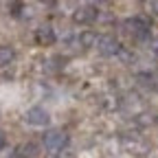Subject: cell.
<instances>
[{
  "instance_id": "cell-1",
  "label": "cell",
  "mask_w": 158,
  "mask_h": 158,
  "mask_svg": "<svg viewBox=\"0 0 158 158\" xmlns=\"http://www.w3.org/2000/svg\"><path fill=\"white\" fill-rule=\"evenodd\" d=\"M68 143V136L62 132V130H48L44 134V147L48 154H59Z\"/></svg>"
},
{
  "instance_id": "cell-2",
  "label": "cell",
  "mask_w": 158,
  "mask_h": 158,
  "mask_svg": "<svg viewBox=\"0 0 158 158\" xmlns=\"http://www.w3.org/2000/svg\"><path fill=\"white\" fill-rule=\"evenodd\" d=\"M121 143H123L125 152H130L134 156H145L149 152V143L145 141V138H141L138 134H125L121 138Z\"/></svg>"
},
{
  "instance_id": "cell-3",
  "label": "cell",
  "mask_w": 158,
  "mask_h": 158,
  "mask_svg": "<svg viewBox=\"0 0 158 158\" xmlns=\"http://www.w3.org/2000/svg\"><path fill=\"white\" fill-rule=\"evenodd\" d=\"M48 121H51V116H48V112L44 108L35 106V108L27 110V123H31L35 127H44V125H48Z\"/></svg>"
},
{
  "instance_id": "cell-4",
  "label": "cell",
  "mask_w": 158,
  "mask_h": 158,
  "mask_svg": "<svg viewBox=\"0 0 158 158\" xmlns=\"http://www.w3.org/2000/svg\"><path fill=\"white\" fill-rule=\"evenodd\" d=\"M97 9L92 7V5H84V7H77L75 9V13H73V20L77 24H90V22H94L97 20Z\"/></svg>"
},
{
  "instance_id": "cell-5",
  "label": "cell",
  "mask_w": 158,
  "mask_h": 158,
  "mask_svg": "<svg viewBox=\"0 0 158 158\" xmlns=\"http://www.w3.org/2000/svg\"><path fill=\"white\" fill-rule=\"evenodd\" d=\"M97 48L101 51V55H118V51H121V44L116 42L114 35H101L97 42Z\"/></svg>"
},
{
  "instance_id": "cell-6",
  "label": "cell",
  "mask_w": 158,
  "mask_h": 158,
  "mask_svg": "<svg viewBox=\"0 0 158 158\" xmlns=\"http://www.w3.org/2000/svg\"><path fill=\"white\" fill-rule=\"evenodd\" d=\"M125 29H127L132 35H136L138 40H141V37L147 35L149 22H147V20H143V18H132V20H127V22H125Z\"/></svg>"
},
{
  "instance_id": "cell-7",
  "label": "cell",
  "mask_w": 158,
  "mask_h": 158,
  "mask_svg": "<svg viewBox=\"0 0 158 158\" xmlns=\"http://www.w3.org/2000/svg\"><path fill=\"white\" fill-rule=\"evenodd\" d=\"M35 40H37V44H42V46H48L55 42V33L51 27H42V29H37L35 31Z\"/></svg>"
},
{
  "instance_id": "cell-8",
  "label": "cell",
  "mask_w": 158,
  "mask_h": 158,
  "mask_svg": "<svg viewBox=\"0 0 158 158\" xmlns=\"http://www.w3.org/2000/svg\"><path fill=\"white\" fill-rule=\"evenodd\" d=\"M97 42H99V35L94 31H84L79 35V44L84 48H92V46H97Z\"/></svg>"
},
{
  "instance_id": "cell-9",
  "label": "cell",
  "mask_w": 158,
  "mask_h": 158,
  "mask_svg": "<svg viewBox=\"0 0 158 158\" xmlns=\"http://www.w3.org/2000/svg\"><path fill=\"white\" fill-rule=\"evenodd\" d=\"M156 123V116L152 114V112H138L136 114V125L138 127H149V125H154Z\"/></svg>"
},
{
  "instance_id": "cell-10",
  "label": "cell",
  "mask_w": 158,
  "mask_h": 158,
  "mask_svg": "<svg viewBox=\"0 0 158 158\" xmlns=\"http://www.w3.org/2000/svg\"><path fill=\"white\" fill-rule=\"evenodd\" d=\"M13 57H15V53H13L11 46H0V68H2V66H9V64L13 62Z\"/></svg>"
},
{
  "instance_id": "cell-11",
  "label": "cell",
  "mask_w": 158,
  "mask_h": 158,
  "mask_svg": "<svg viewBox=\"0 0 158 158\" xmlns=\"http://www.w3.org/2000/svg\"><path fill=\"white\" fill-rule=\"evenodd\" d=\"M20 156L22 158H35L37 156V145L35 143H24L20 147Z\"/></svg>"
},
{
  "instance_id": "cell-12",
  "label": "cell",
  "mask_w": 158,
  "mask_h": 158,
  "mask_svg": "<svg viewBox=\"0 0 158 158\" xmlns=\"http://www.w3.org/2000/svg\"><path fill=\"white\" fill-rule=\"evenodd\" d=\"M145 7H147L154 15H158V0H149V2H145Z\"/></svg>"
},
{
  "instance_id": "cell-13",
  "label": "cell",
  "mask_w": 158,
  "mask_h": 158,
  "mask_svg": "<svg viewBox=\"0 0 158 158\" xmlns=\"http://www.w3.org/2000/svg\"><path fill=\"white\" fill-rule=\"evenodd\" d=\"M149 51H152V55H156V57H158V37L149 40Z\"/></svg>"
},
{
  "instance_id": "cell-14",
  "label": "cell",
  "mask_w": 158,
  "mask_h": 158,
  "mask_svg": "<svg viewBox=\"0 0 158 158\" xmlns=\"http://www.w3.org/2000/svg\"><path fill=\"white\" fill-rule=\"evenodd\" d=\"M2 147H5V134L0 132V149H2Z\"/></svg>"
}]
</instances>
